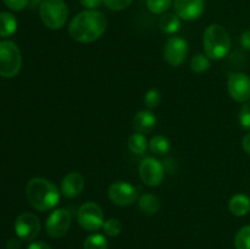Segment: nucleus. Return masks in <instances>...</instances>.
Listing matches in <instances>:
<instances>
[{
  "instance_id": "1",
  "label": "nucleus",
  "mask_w": 250,
  "mask_h": 249,
  "mask_svg": "<svg viewBox=\"0 0 250 249\" xmlns=\"http://www.w3.org/2000/svg\"><path fill=\"white\" fill-rule=\"evenodd\" d=\"M106 27L107 20L102 11L84 10L73 17L68 26V32L80 43H92L104 34Z\"/></svg>"
},
{
  "instance_id": "2",
  "label": "nucleus",
  "mask_w": 250,
  "mask_h": 249,
  "mask_svg": "<svg viewBox=\"0 0 250 249\" xmlns=\"http://www.w3.org/2000/svg\"><path fill=\"white\" fill-rule=\"evenodd\" d=\"M26 197L32 208L38 211H46L58 205L60 190L51 181L36 177L27 183Z\"/></svg>"
},
{
  "instance_id": "3",
  "label": "nucleus",
  "mask_w": 250,
  "mask_h": 249,
  "mask_svg": "<svg viewBox=\"0 0 250 249\" xmlns=\"http://www.w3.org/2000/svg\"><path fill=\"white\" fill-rule=\"evenodd\" d=\"M204 53L210 60H221L231 49V38L229 32L221 24H210L203 34Z\"/></svg>"
},
{
  "instance_id": "4",
  "label": "nucleus",
  "mask_w": 250,
  "mask_h": 249,
  "mask_svg": "<svg viewBox=\"0 0 250 249\" xmlns=\"http://www.w3.org/2000/svg\"><path fill=\"white\" fill-rule=\"evenodd\" d=\"M42 22L50 29H60L68 19V7L63 0H44L39 6Z\"/></svg>"
},
{
  "instance_id": "5",
  "label": "nucleus",
  "mask_w": 250,
  "mask_h": 249,
  "mask_svg": "<svg viewBox=\"0 0 250 249\" xmlns=\"http://www.w3.org/2000/svg\"><path fill=\"white\" fill-rule=\"evenodd\" d=\"M22 56L19 46L11 41L0 42V76L11 78L20 72Z\"/></svg>"
},
{
  "instance_id": "6",
  "label": "nucleus",
  "mask_w": 250,
  "mask_h": 249,
  "mask_svg": "<svg viewBox=\"0 0 250 249\" xmlns=\"http://www.w3.org/2000/svg\"><path fill=\"white\" fill-rule=\"evenodd\" d=\"M77 221L82 228L94 232L102 228L104 225V212L100 205L94 202H87L82 204L77 212Z\"/></svg>"
},
{
  "instance_id": "7",
  "label": "nucleus",
  "mask_w": 250,
  "mask_h": 249,
  "mask_svg": "<svg viewBox=\"0 0 250 249\" xmlns=\"http://www.w3.org/2000/svg\"><path fill=\"white\" fill-rule=\"evenodd\" d=\"M163 55L166 62L171 66H181L188 55V43L182 37H170L163 49Z\"/></svg>"
},
{
  "instance_id": "8",
  "label": "nucleus",
  "mask_w": 250,
  "mask_h": 249,
  "mask_svg": "<svg viewBox=\"0 0 250 249\" xmlns=\"http://www.w3.org/2000/svg\"><path fill=\"white\" fill-rule=\"evenodd\" d=\"M139 176L143 183L149 187H158L163 183L165 177V168L158 159L149 156L143 159L139 165Z\"/></svg>"
},
{
  "instance_id": "9",
  "label": "nucleus",
  "mask_w": 250,
  "mask_h": 249,
  "mask_svg": "<svg viewBox=\"0 0 250 249\" xmlns=\"http://www.w3.org/2000/svg\"><path fill=\"white\" fill-rule=\"evenodd\" d=\"M110 200L119 207H128L138 199V189L131 183L125 181H116L111 183L107 190Z\"/></svg>"
},
{
  "instance_id": "10",
  "label": "nucleus",
  "mask_w": 250,
  "mask_h": 249,
  "mask_svg": "<svg viewBox=\"0 0 250 249\" xmlns=\"http://www.w3.org/2000/svg\"><path fill=\"white\" fill-rule=\"evenodd\" d=\"M71 221H72V217H71V212L68 210L63 209V208L55 209L46 219V233L51 238H61L67 233L71 226Z\"/></svg>"
},
{
  "instance_id": "11",
  "label": "nucleus",
  "mask_w": 250,
  "mask_h": 249,
  "mask_svg": "<svg viewBox=\"0 0 250 249\" xmlns=\"http://www.w3.org/2000/svg\"><path fill=\"white\" fill-rule=\"evenodd\" d=\"M15 232L23 241H33L41 232V221L32 212H22L15 221Z\"/></svg>"
},
{
  "instance_id": "12",
  "label": "nucleus",
  "mask_w": 250,
  "mask_h": 249,
  "mask_svg": "<svg viewBox=\"0 0 250 249\" xmlns=\"http://www.w3.org/2000/svg\"><path fill=\"white\" fill-rule=\"evenodd\" d=\"M227 88L231 98L237 103H247L250 99V77L247 73L236 72L229 75Z\"/></svg>"
},
{
  "instance_id": "13",
  "label": "nucleus",
  "mask_w": 250,
  "mask_h": 249,
  "mask_svg": "<svg viewBox=\"0 0 250 249\" xmlns=\"http://www.w3.org/2000/svg\"><path fill=\"white\" fill-rule=\"evenodd\" d=\"M175 14L185 21L198 20L205 10L204 0H175Z\"/></svg>"
},
{
  "instance_id": "14",
  "label": "nucleus",
  "mask_w": 250,
  "mask_h": 249,
  "mask_svg": "<svg viewBox=\"0 0 250 249\" xmlns=\"http://www.w3.org/2000/svg\"><path fill=\"white\" fill-rule=\"evenodd\" d=\"M83 188H84V177L76 171L68 172L61 181V193L63 197L70 199L78 197L82 193Z\"/></svg>"
},
{
  "instance_id": "15",
  "label": "nucleus",
  "mask_w": 250,
  "mask_h": 249,
  "mask_svg": "<svg viewBox=\"0 0 250 249\" xmlns=\"http://www.w3.org/2000/svg\"><path fill=\"white\" fill-rule=\"evenodd\" d=\"M156 126V117L151 110H142L136 114L133 119V127L138 133H150Z\"/></svg>"
},
{
  "instance_id": "16",
  "label": "nucleus",
  "mask_w": 250,
  "mask_h": 249,
  "mask_svg": "<svg viewBox=\"0 0 250 249\" xmlns=\"http://www.w3.org/2000/svg\"><path fill=\"white\" fill-rule=\"evenodd\" d=\"M229 209L234 216H246L250 211V198L243 193H237L229 199Z\"/></svg>"
},
{
  "instance_id": "17",
  "label": "nucleus",
  "mask_w": 250,
  "mask_h": 249,
  "mask_svg": "<svg viewBox=\"0 0 250 249\" xmlns=\"http://www.w3.org/2000/svg\"><path fill=\"white\" fill-rule=\"evenodd\" d=\"M138 208L144 215L153 216L160 209V202H159V198L153 193H144L138 199Z\"/></svg>"
},
{
  "instance_id": "18",
  "label": "nucleus",
  "mask_w": 250,
  "mask_h": 249,
  "mask_svg": "<svg viewBox=\"0 0 250 249\" xmlns=\"http://www.w3.org/2000/svg\"><path fill=\"white\" fill-rule=\"evenodd\" d=\"M159 27L166 34H175L181 27V19L172 12H165L159 20Z\"/></svg>"
},
{
  "instance_id": "19",
  "label": "nucleus",
  "mask_w": 250,
  "mask_h": 249,
  "mask_svg": "<svg viewBox=\"0 0 250 249\" xmlns=\"http://www.w3.org/2000/svg\"><path fill=\"white\" fill-rule=\"evenodd\" d=\"M17 20L10 12H0V37H10L16 32Z\"/></svg>"
},
{
  "instance_id": "20",
  "label": "nucleus",
  "mask_w": 250,
  "mask_h": 249,
  "mask_svg": "<svg viewBox=\"0 0 250 249\" xmlns=\"http://www.w3.org/2000/svg\"><path fill=\"white\" fill-rule=\"evenodd\" d=\"M149 148H150L153 154H156V155H165V154H167L170 151V141L165 136L158 134V136L153 137L150 139V142H149Z\"/></svg>"
},
{
  "instance_id": "21",
  "label": "nucleus",
  "mask_w": 250,
  "mask_h": 249,
  "mask_svg": "<svg viewBox=\"0 0 250 249\" xmlns=\"http://www.w3.org/2000/svg\"><path fill=\"white\" fill-rule=\"evenodd\" d=\"M146 148H148V141L144 134L137 132L128 138V149L133 154L141 155V154L146 153Z\"/></svg>"
},
{
  "instance_id": "22",
  "label": "nucleus",
  "mask_w": 250,
  "mask_h": 249,
  "mask_svg": "<svg viewBox=\"0 0 250 249\" xmlns=\"http://www.w3.org/2000/svg\"><path fill=\"white\" fill-rule=\"evenodd\" d=\"M189 66L194 73H203L209 70L210 59L205 54H197L190 59Z\"/></svg>"
},
{
  "instance_id": "23",
  "label": "nucleus",
  "mask_w": 250,
  "mask_h": 249,
  "mask_svg": "<svg viewBox=\"0 0 250 249\" xmlns=\"http://www.w3.org/2000/svg\"><path fill=\"white\" fill-rule=\"evenodd\" d=\"M83 249H107V241L103 234L93 233L84 239Z\"/></svg>"
},
{
  "instance_id": "24",
  "label": "nucleus",
  "mask_w": 250,
  "mask_h": 249,
  "mask_svg": "<svg viewBox=\"0 0 250 249\" xmlns=\"http://www.w3.org/2000/svg\"><path fill=\"white\" fill-rule=\"evenodd\" d=\"M172 5V0H146V7L154 15H164Z\"/></svg>"
},
{
  "instance_id": "25",
  "label": "nucleus",
  "mask_w": 250,
  "mask_h": 249,
  "mask_svg": "<svg viewBox=\"0 0 250 249\" xmlns=\"http://www.w3.org/2000/svg\"><path fill=\"white\" fill-rule=\"evenodd\" d=\"M234 244H236V249H250V225L239 229Z\"/></svg>"
},
{
  "instance_id": "26",
  "label": "nucleus",
  "mask_w": 250,
  "mask_h": 249,
  "mask_svg": "<svg viewBox=\"0 0 250 249\" xmlns=\"http://www.w3.org/2000/svg\"><path fill=\"white\" fill-rule=\"evenodd\" d=\"M144 103L148 110H154L160 105L161 103V94L156 88H151L144 95Z\"/></svg>"
},
{
  "instance_id": "27",
  "label": "nucleus",
  "mask_w": 250,
  "mask_h": 249,
  "mask_svg": "<svg viewBox=\"0 0 250 249\" xmlns=\"http://www.w3.org/2000/svg\"><path fill=\"white\" fill-rule=\"evenodd\" d=\"M104 233L109 237H116L122 232V224L117 219H109L103 225Z\"/></svg>"
},
{
  "instance_id": "28",
  "label": "nucleus",
  "mask_w": 250,
  "mask_h": 249,
  "mask_svg": "<svg viewBox=\"0 0 250 249\" xmlns=\"http://www.w3.org/2000/svg\"><path fill=\"white\" fill-rule=\"evenodd\" d=\"M133 2V0H104V4L106 5L107 9L112 11H122L127 9L129 5Z\"/></svg>"
},
{
  "instance_id": "29",
  "label": "nucleus",
  "mask_w": 250,
  "mask_h": 249,
  "mask_svg": "<svg viewBox=\"0 0 250 249\" xmlns=\"http://www.w3.org/2000/svg\"><path fill=\"white\" fill-rule=\"evenodd\" d=\"M239 124L243 128L250 129V103H246L239 111Z\"/></svg>"
},
{
  "instance_id": "30",
  "label": "nucleus",
  "mask_w": 250,
  "mask_h": 249,
  "mask_svg": "<svg viewBox=\"0 0 250 249\" xmlns=\"http://www.w3.org/2000/svg\"><path fill=\"white\" fill-rule=\"evenodd\" d=\"M9 9L14 11H21L28 5V0H2Z\"/></svg>"
},
{
  "instance_id": "31",
  "label": "nucleus",
  "mask_w": 250,
  "mask_h": 249,
  "mask_svg": "<svg viewBox=\"0 0 250 249\" xmlns=\"http://www.w3.org/2000/svg\"><path fill=\"white\" fill-rule=\"evenodd\" d=\"M80 1L87 10H95L102 5V2H104V0H80Z\"/></svg>"
},
{
  "instance_id": "32",
  "label": "nucleus",
  "mask_w": 250,
  "mask_h": 249,
  "mask_svg": "<svg viewBox=\"0 0 250 249\" xmlns=\"http://www.w3.org/2000/svg\"><path fill=\"white\" fill-rule=\"evenodd\" d=\"M241 45L246 50H250V29H247L241 36Z\"/></svg>"
},
{
  "instance_id": "33",
  "label": "nucleus",
  "mask_w": 250,
  "mask_h": 249,
  "mask_svg": "<svg viewBox=\"0 0 250 249\" xmlns=\"http://www.w3.org/2000/svg\"><path fill=\"white\" fill-rule=\"evenodd\" d=\"M27 249H51V248L49 244L44 243V242H33V243L29 244Z\"/></svg>"
},
{
  "instance_id": "34",
  "label": "nucleus",
  "mask_w": 250,
  "mask_h": 249,
  "mask_svg": "<svg viewBox=\"0 0 250 249\" xmlns=\"http://www.w3.org/2000/svg\"><path fill=\"white\" fill-rule=\"evenodd\" d=\"M242 146H243L244 151H246L248 155H250V133L247 134L243 138V141H242Z\"/></svg>"
},
{
  "instance_id": "35",
  "label": "nucleus",
  "mask_w": 250,
  "mask_h": 249,
  "mask_svg": "<svg viewBox=\"0 0 250 249\" xmlns=\"http://www.w3.org/2000/svg\"><path fill=\"white\" fill-rule=\"evenodd\" d=\"M43 1L44 0H28V4L31 5V7H37V6H41Z\"/></svg>"
}]
</instances>
